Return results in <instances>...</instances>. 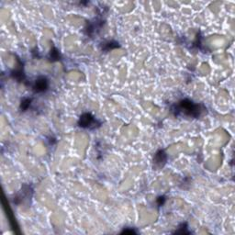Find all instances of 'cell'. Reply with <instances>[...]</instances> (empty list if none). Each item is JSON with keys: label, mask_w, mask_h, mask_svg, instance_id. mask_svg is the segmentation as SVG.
<instances>
[{"label": "cell", "mask_w": 235, "mask_h": 235, "mask_svg": "<svg viewBox=\"0 0 235 235\" xmlns=\"http://www.w3.org/2000/svg\"><path fill=\"white\" fill-rule=\"evenodd\" d=\"M201 105L195 104L189 99H183L179 101L173 111L175 112V115H185L189 118H198L200 116L202 110H204Z\"/></svg>", "instance_id": "cell-1"}, {"label": "cell", "mask_w": 235, "mask_h": 235, "mask_svg": "<svg viewBox=\"0 0 235 235\" xmlns=\"http://www.w3.org/2000/svg\"><path fill=\"white\" fill-rule=\"evenodd\" d=\"M97 123V119L90 113H84L83 115H81V117L78 120V125L82 128L93 129V128H96Z\"/></svg>", "instance_id": "cell-2"}, {"label": "cell", "mask_w": 235, "mask_h": 235, "mask_svg": "<svg viewBox=\"0 0 235 235\" xmlns=\"http://www.w3.org/2000/svg\"><path fill=\"white\" fill-rule=\"evenodd\" d=\"M48 87H49L48 79L44 76H41L35 81V84L33 85V91L37 93L44 92L48 89Z\"/></svg>", "instance_id": "cell-3"}, {"label": "cell", "mask_w": 235, "mask_h": 235, "mask_svg": "<svg viewBox=\"0 0 235 235\" xmlns=\"http://www.w3.org/2000/svg\"><path fill=\"white\" fill-rule=\"evenodd\" d=\"M166 161H167V155L165 153V151L159 150L155 153L154 158H153V162H154V165H155L156 167H158V168L162 167L166 164Z\"/></svg>", "instance_id": "cell-4"}, {"label": "cell", "mask_w": 235, "mask_h": 235, "mask_svg": "<svg viewBox=\"0 0 235 235\" xmlns=\"http://www.w3.org/2000/svg\"><path fill=\"white\" fill-rule=\"evenodd\" d=\"M12 76L15 79H17L19 82H21L24 80L25 76H24V74H23V71H22V67H20L19 70H16L14 71L12 73Z\"/></svg>", "instance_id": "cell-5"}, {"label": "cell", "mask_w": 235, "mask_h": 235, "mask_svg": "<svg viewBox=\"0 0 235 235\" xmlns=\"http://www.w3.org/2000/svg\"><path fill=\"white\" fill-rule=\"evenodd\" d=\"M50 59L52 62L58 61L60 59V53H59L58 50L55 47H52L51 51H50Z\"/></svg>", "instance_id": "cell-6"}, {"label": "cell", "mask_w": 235, "mask_h": 235, "mask_svg": "<svg viewBox=\"0 0 235 235\" xmlns=\"http://www.w3.org/2000/svg\"><path fill=\"white\" fill-rule=\"evenodd\" d=\"M119 47V43L116 42H106L104 43V50L105 51H110V50H113V49H116Z\"/></svg>", "instance_id": "cell-7"}, {"label": "cell", "mask_w": 235, "mask_h": 235, "mask_svg": "<svg viewBox=\"0 0 235 235\" xmlns=\"http://www.w3.org/2000/svg\"><path fill=\"white\" fill-rule=\"evenodd\" d=\"M188 228H187V224L185 222V223H182L181 225L179 226V228H178V230H175V233H181V234H186V233H190V231L187 230Z\"/></svg>", "instance_id": "cell-8"}, {"label": "cell", "mask_w": 235, "mask_h": 235, "mask_svg": "<svg viewBox=\"0 0 235 235\" xmlns=\"http://www.w3.org/2000/svg\"><path fill=\"white\" fill-rule=\"evenodd\" d=\"M30 102H31V99H30V98H24V99L21 100L20 108H21L23 111H25V110H28L29 107V105H30Z\"/></svg>", "instance_id": "cell-9"}, {"label": "cell", "mask_w": 235, "mask_h": 235, "mask_svg": "<svg viewBox=\"0 0 235 235\" xmlns=\"http://www.w3.org/2000/svg\"><path fill=\"white\" fill-rule=\"evenodd\" d=\"M121 233H131V234H132V233H137V231L134 230L133 229H129V228H127V229H124V230L121 231Z\"/></svg>", "instance_id": "cell-10"}, {"label": "cell", "mask_w": 235, "mask_h": 235, "mask_svg": "<svg viewBox=\"0 0 235 235\" xmlns=\"http://www.w3.org/2000/svg\"><path fill=\"white\" fill-rule=\"evenodd\" d=\"M165 196H160V197H158V198H157V201H158L159 206H162V204H164V203H165Z\"/></svg>", "instance_id": "cell-11"}]
</instances>
